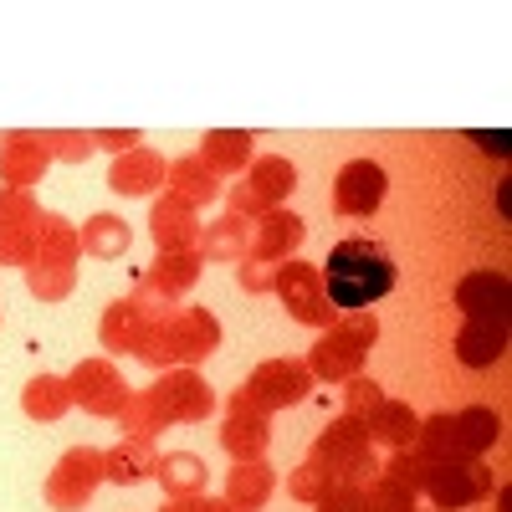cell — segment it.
<instances>
[{
	"mask_svg": "<svg viewBox=\"0 0 512 512\" xmlns=\"http://www.w3.org/2000/svg\"><path fill=\"white\" fill-rule=\"evenodd\" d=\"M67 390H72V405H82V410L98 415V420H118V410L128 405V395H134L123 384V374H118L113 359H82L67 374Z\"/></svg>",
	"mask_w": 512,
	"mask_h": 512,
	"instance_id": "30bf717a",
	"label": "cell"
},
{
	"mask_svg": "<svg viewBox=\"0 0 512 512\" xmlns=\"http://www.w3.org/2000/svg\"><path fill=\"white\" fill-rule=\"evenodd\" d=\"M251 144H256V139L246 134V128H210L195 154L226 180V175H246V169H251V159H256Z\"/></svg>",
	"mask_w": 512,
	"mask_h": 512,
	"instance_id": "7402d4cb",
	"label": "cell"
},
{
	"mask_svg": "<svg viewBox=\"0 0 512 512\" xmlns=\"http://www.w3.org/2000/svg\"><path fill=\"white\" fill-rule=\"evenodd\" d=\"M154 482L164 487V497H200L205 482H210V466H205V456H195V451H164Z\"/></svg>",
	"mask_w": 512,
	"mask_h": 512,
	"instance_id": "f546056e",
	"label": "cell"
},
{
	"mask_svg": "<svg viewBox=\"0 0 512 512\" xmlns=\"http://www.w3.org/2000/svg\"><path fill=\"white\" fill-rule=\"evenodd\" d=\"M461 318H512V282L507 272H466L451 292Z\"/></svg>",
	"mask_w": 512,
	"mask_h": 512,
	"instance_id": "9a60e30c",
	"label": "cell"
},
{
	"mask_svg": "<svg viewBox=\"0 0 512 512\" xmlns=\"http://www.w3.org/2000/svg\"><path fill=\"white\" fill-rule=\"evenodd\" d=\"M328 487H333V477L323 472V466H318L313 456H308L303 466H292V472H287V497L308 502V507H313V502H318V497H323Z\"/></svg>",
	"mask_w": 512,
	"mask_h": 512,
	"instance_id": "f35d334b",
	"label": "cell"
},
{
	"mask_svg": "<svg viewBox=\"0 0 512 512\" xmlns=\"http://www.w3.org/2000/svg\"><path fill=\"white\" fill-rule=\"evenodd\" d=\"M200 231H205L200 210H190L185 200L159 195V200L149 205V236H154L159 251H195V246H200Z\"/></svg>",
	"mask_w": 512,
	"mask_h": 512,
	"instance_id": "2e32d148",
	"label": "cell"
},
{
	"mask_svg": "<svg viewBox=\"0 0 512 512\" xmlns=\"http://www.w3.org/2000/svg\"><path fill=\"white\" fill-rule=\"evenodd\" d=\"M164 175H169L164 154H154V149L139 144V149H128V154L113 159V169H108V190H113V195H128V200H144V195L164 190Z\"/></svg>",
	"mask_w": 512,
	"mask_h": 512,
	"instance_id": "e0dca14e",
	"label": "cell"
},
{
	"mask_svg": "<svg viewBox=\"0 0 512 512\" xmlns=\"http://www.w3.org/2000/svg\"><path fill=\"white\" fill-rule=\"evenodd\" d=\"M318 277H323V297L338 313H369L374 303H384L395 292L400 267L379 241L349 236L328 251V262H318Z\"/></svg>",
	"mask_w": 512,
	"mask_h": 512,
	"instance_id": "6da1fadb",
	"label": "cell"
},
{
	"mask_svg": "<svg viewBox=\"0 0 512 512\" xmlns=\"http://www.w3.org/2000/svg\"><path fill=\"white\" fill-rule=\"evenodd\" d=\"M36 262V226H21V231H0V267H31Z\"/></svg>",
	"mask_w": 512,
	"mask_h": 512,
	"instance_id": "b9f144b4",
	"label": "cell"
},
{
	"mask_svg": "<svg viewBox=\"0 0 512 512\" xmlns=\"http://www.w3.org/2000/svg\"><path fill=\"white\" fill-rule=\"evenodd\" d=\"M379 472L395 477V482L410 487V492H420V482H425V466L415 461V451H390V461H379Z\"/></svg>",
	"mask_w": 512,
	"mask_h": 512,
	"instance_id": "7bdbcfd3",
	"label": "cell"
},
{
	"mask_svg": "<svg viewBox=\"0 0 512 512\" xmlns=\"http://www.w3.org/2000/svg\"><path fill=\"white\" fill-rule=\"evenodd\" d=\"M420 492L436 502V512H466L497 492V477L482 461H446V466H425Z\"/></svg>",
	"mask_w": 512,
	"mask_h": 512,
	"instance_id": "52a82bcc",
	"label": "cell"
},
{
	"mask_svg": "<svg viewBox=\"0 0 512 512\" xmlns=\"http://www.w3.org/2000/svg\"><path fill=\"white\" fill-rule=\"evenodd\" d=\"M451 420H456V441H461V451L472 456V461H482V456L502 441V415H497L492 405H466V410H456Z\"/></svg>",
	"mask_w": 512,
	"mask_h": 512,
	"instance_id": "4dcf8cb0",
	"label": "cell"
},
{
	"mask_svg": "<svg viewBox=\"0 0 512 512\" xmlns=\"http://www.w3.org/2000/svg\"><path fill=\"white\" fill-rule=\"evenodd\" d=\"M21 410L36 425H57L72 410V390H67V374H31L26 390H21Z\"/></svg>",
	"mask_w": 512,
	"mask_h": 512,
	"instance_id": "83f0119b",
	"label": "cell"
},
{
	"mask_svg": "<svg viewBox=\"0 0 512 512\" xmlns=\"http://www.w3.org/2000/svg\"><path fill=\"white\" fill-rule=\"evenodd\" d=\"M272 272H277V267L251 262V256H246V262H236V287L251 292V297H267V292H272Z\"/></svg>",
	"mask_w": 512,
	"mask_h": 512,
	"instance_id": "bcb514c9",
	"label": "cell"
},
{
	"mask_svg": "<svg viewBox=\"0 0 512 512\" xmlns=\"http://www.w3.org/2000/svg\"><path fill=\"white\" fill-rule=\"evenodd\" d=\"M88 134H93V149H108L113 159L144 144V134H139V128H88Z\"/></svg>",
	"mask_w": 512,
	"mask_h": 512,
	"instance_id": "f6af8a7d",
	"label": "cell"
},
{
	"mask_svg": "<svg viewBox=\"0 0 512 512\" xmlns=\"http://www.w3.org/2000/svg\"><path fill=\"white\" fill-rule=\"evenodd\" d=\"M313 507H318V512H364V487H354V482H333Z\"/></svg>",
	"mask_w": 512,
	"mask_h": 512,
	"instance_id": "ee69618b",
	"label": "cell"
},
{
	"mask_svg": "<svg viewBox=\"0 0 512 512\" xmlns=\"http://www.w3.org/2000/svg\"><path fill=\"white\" fill-rule=\"evenodd\" d=\"M77 256H82V231L57 216V210H41V221H36V262H72L77 267Z\"/></svg>",
	"mask_w": 512,
	"mask_h": 512,
	"instance_id": "1f68e13d",
	"label": "cell"
},
{
	"mask_svg": "<svg viewBox=\"0 0 512 512\" xmlns=\"http://www.w3.org/2000/svg\"><path fill=\"white\" fill-rule=\"evenodd\" d=\"M77 287V267L72 262H31L26 267V292L36 303H67Z\"/></svg>",
	"mask_w": 512,
	"mask_h": 512,
	"instance_id": "836d02e7",
	"label": "cell"
},
{
	"mask_svg": "<svg viewBox=\"0 0 512 512\" xmlns=\"http://www.w3.org/2000/svg\"><path fill=\"white\" fill-rule=\"evenodd\" d=\"M41 221V205L31 190H6L0 185V231H21V226H36Z\"/></svg>",
	"mask_w": 512,
	"mask_h": 512,
	"instance_id": "74e56055",
	"label": "cell"
},
{
	"mask_svg": "<svg viewBox=\"0 0 512 512\" xmlns=\"http://www.w3.org/2000/svg\"><path fill=\"white\" fill-rule=\"evenodd\" d=\"M313 369L303 364V359H267V364H256L251 374H246V384L241 390L251 395V405L256 410H287V405H303L308 395H313Z\"/></svg>",
	"mask_w": 512,
	"mask_h": 512,
	"instance_id": "9c48e42d",
	"label": "cell"
},
{
	"mask_svg": "<svg viewBox=\"0 0 512 512\" xmlns=\"http://www.w3.org/2000/svg\"><path fill=\"white\" fill-rule=\"evenodd\" d=\"M200 251H159L154 256V267L144 272V282H154L159 292H169V297H175V303H180V297L200 282Z\"/></svg>",
	"mask_w": 512,
	"mask_h": 512,
	"instance_id": "d6a6232c",
	"label": "cell"
},
{
	"mask_svg": "<svg viewBox=\"0 0 512 512\" xmlns=\"http://www.w3.org/2000/svg\"><path fill=\"white\" fill-rule=\"evenodd\" d=\"M241 185L262 200V210H282V200L297 190V164L282 154H256L251 169L241 175Z\"/></svg>",
	"mask_w": 512,
	"mask_h": 512,
	"instance_id": "44dd1931",
	"label": "cell"
},
{
	"mask_svg": "<svg viewBox=\"0 0 512 512\" xmlns=\"http://www.w3.org/2000/svg\"><path fill=\"white\" fill-rule=\"evenodd\" d=\"M159 512H236L226 497H210V492H200V497H169Z\"/></svg>",
	"mask_w": 512,
	"mask_h": 512,
	"instance_id": "7dc6e473",
	"label": "cell"
},
{
	"mask_svg": "<svg viewBox=\"0 0 512 512\" xmlns=\"http://www.w3.org/2000/svg\"><path fill=\"white\" fill-rule=\"evenodd\" d=\"M379 405H384V384H379V379L354 374V379L344 384V415H349V420H364V415L379 410Z\"/></svg>",
	"mask_w": 512,
	"mask_h": 512,
	"instance_id": "ab89813d",
	"label": "cell"
},
{
	"mask_svg": "<svg viewBox=\"0 0 512 512\" xmlns=\"http://www.w3.org/2000/svg\"><path fill=\"white\" fill-rule=\"evenodd\" d=\"M118 431L134 436V441H154L164 431V415H159V405L144 390H134V395H128V405L118 410Z\"/></svg>",
	"mask_w": 512,
	"mask_h": 512,
	"instance_id": "e575fe53",
	"label": "cell"
},
{
	"mask_svg": "<svg viewBox=\"0 0 512 512\" xmlns=\"http://www.w3.org/2000/svg\"><path fill=\"white\" fill-rule=\"evenodd\" d=\"M272 297H277V303H282L297 323H308V328H318V333L344 318V313H338L328 297H323L318 267H313V262H297V256H292V262H277V272H272Z\"/></svg>",
	"mask_w": 512,
	"mask_h": 512,
	"instance_id": "8992f818",
	"label": "cell"
},
{
	"mask_svg": "<svg viewBox=\"0 0 512 512\" xmlns=\"http://www.w3.org/2000/svg\"><path fill=\"white\" fill-rule=\"evenodd\" d=\"M159 472V451L154 441H134V436H123L118 446L103 451V477L118 482V487H139Z\"/></svg>",
	"mask_w": 512,
	"mask_h": 512,
	"instance_id": "cb8c5ba5",
	"label": "cell"
},
{
	"mask_svg": "<svg viewBox=\"0 0 512 512\" xmlns=\"http://www.w3.org/2000/svg\"><path fill=\"white\" fill-rule=\"evenodd\" d=\"M410 451H415V461H420V466L472 461V456L461 451V441H456V420H451V410H441V415H420V431H415Z\"/></svg>",
	"mask_w": 512,
	"mask_h": 512,
	"instance_id": "d4e9b609",
	"label": "cell"
},
{
	"mask_svg": "<svg viewBox=\"0 0 512 512\" xmlns=\"http://www.w3.org/2000/svg\"><path fill=\"white\" fill-rule=\"evenodd\" d=\"M451 349H456V364H466V369H492L507 354V323L502 318H461Z\"/></svg>",
	"mask_w": 512,
	"mask_h": 512,
	"instance_id": "d6986e66",
	"label": "cell"
},
{
	"mask_svg": "<svg viewBox=\"0 0 512 512\" xmlns=\"http://www.w3.org/2000/svg\"><path fill=\"white\" fill-rule=\"evenodd\" d=\"M128 303L139 308V318H144L149 328L180 313V308H175V297H169V292H159V287H154V282H144V277H139V287H134V292H128Z\"/></svg>",
	"mask_w": 512,
	"mask_h": 512,
	"instance_id": "60d3db41",
	"label": "cell"
},
{
	"mask_svg": "<svg viewBox=\"0 0 512 512\" xmlns=\"http://www.w3.org/2000/svg\"><path fill=\"white\" fill-rule=\"evenodd\" d=\"M164 195L185 200L190 210H205V205H216V200H221V175H216V169H210L200 154H180V159H169Z\"/></svg>",
	"mask_w": 512,
	"mask_h": 512,
	"instance_id": "ac0fdd59",
	"label": "cell"
},
{
	"mask_svg": "<svg viewBox=\"0 0 512 512\" xmlns=\"http://www.w3.org/2000/svg\"><path fill=\"white\" fill-rule=\"evenodd\" d=\"M52 164H88L93 159V134L88 128H47Z\"/></svg>",
	"mask_w": 512,
	"mask_h": 512,
	"instance_id": "8d00e7d4",
	"label": "cell"
},
{
	"mask_svg": "<svg viewBox=\"0 0 512 512\" xmlns=\"http://www.w3.org/2000/svg\"><path fill=\"white\" fill-rule=\"evenodd\" d=\"M359 425H364V436H369L374 446L410 451V441H415V431H420V415H415L405 400H390V395H384V405H379V410H369Z\"/></svg>",
	"mask_w": 512,
	"mask_h": 512,
	"instance_id": "603a6c76",
	"label": "cell"
},
{
	"mask_svg": "<svg viewBox=\"0 0 512 512\" xmlns=\"http://www.w3.org/2000/svg\"><path fill=\"white\" fill-rule=\"evenodd\" d=\"M415 497L420 492H410V487H400L395 477H374L369 487H364V512H415Z\"/></svg>",
	"mask_w": 512,
	"mask_h": 512,
	"instance_id": "d590c367",
	"label": "cell"
},
{
	"mask_svg": "<svg viewBox=\"0 0 512 512\" xmlns=\"http://www.w3.org/2000/svg\"><path fill=\"white\" fill-rule=\"evenodd\" d=\"M308 241V221L292 216V210H267L262 221H251V262H292L297 246Z\"/></svg>",
	"mask_w": 512,
	"mask_h": 512,
	"instance_id": "5bb4252c",
	"label": "cell"
},
{
	"mask_svg": "<svg viewBox=\"0 0 512 512\" xmlns=\"http://www.w3.org/2000/svg\"><path fill=\"white\" fill-rule=\"evenodd\" d=\"M149 338V323L139 318V308L128 303V297H118V303L103 308V323H98V344L108 354H139Z\"/></svg>",
	"mask_w": 512,
	"mask_h": 512,
	"instance_id": "484cf974",
	"label": "cell"
},
{
	"mask_svg": "<svg viewBox=\"0 0 512 512\" xmlns=\"http://www.w3.org/2000/svg\"><path fill=\"white\" fill-rule=\"evenodd\" d=\"M52 169V144L36 128H11L0 134V185L6 190H31Z\"/></svg>",
	"mask_w": 512,
	"mask_h": 512,
	"instance_id": "4fadbf2b",
	"label": "cell"
},
{
	"mask_svg": "<svg viewBox=\"0 0 512 512\" xmlns=\"http://www.w3.org/2000/svg\"><path fill=\"white\" fill-rule=\"evenodd\" d=\"M390 195V175H384L379 159H349L333 180V210L349 221H369L374 210Z\"/></svg>",
	"mask_w": 512,
	"mask_h": 512,
	"instance_id": "8fae6325",
	"label": "cell"
},
{
	"mask_svg": "<svg viewBox=\"0 0 512 512\" xmlns=\"http://www.w3.org/2000/svg\"><path fill=\"white\" fill-rule=\"evenodd\" d=\"M272 446V415L256 410L246 390H236L226 400V420H221V451L231 461H262Z\"/></svg>",
	"mask_w": 512,
	"mask_h": 512,
	"instance_id": "7c38bea8",
	"label": "cell"
},
{
	"mask_svg": "<svg viewBox=\"0 0 512 512\" xmlns=\"http://www.w3.org/2000/svg\"><path fill=\"white\" fill-rule=\"evenodd\" d=\"M323 472L333 477V482H354V487H369L374 477H379V446L364 436V425L359 420H349V415H338V420H328L323 431H318V441H313V451H308Z\"/></svg>",
	"mask_w": 512,
	"mask_h": 512,
	"instance_id": "277c9868",
	"label": "cell"
},
{
	"mask_svg": "<svg viewBox=\"0 0 512 512\" xmlns=\"http://www.w3.org/2000/svg\"><path fill=\"white\" fill-rule=\"evenodd\" d=\"M103 482H108V477H103V451H98V446H72V451L57 456V466L47 472V487H41V497H47L52 512H82V507L98 497Z\"/></svg>",
	"mask_w": 512,
	"mask_h": 512,
	"instance_id": "5b68a950",
	"label": "cell"
},
{
	"mask_svg": "<svg viewBox=\"0 0 512 512\" xmlns=\"http://www.w3.org/2000/svg\"><path fill=\"white\" fill-rule=\"evenodd\" d=\"M144 395L159 405L164 425H200L216 415V390L205 384L200 369H164Z\"/></svg>",
	"mask_w": 512,
	"mask_h": 512,
	"instance_id": "ba28073f",
	"label": "cell"
},
{
	"mask_svg": "<svg viewBox=\"0 0 512 512\" xmlns=\"http://www.w3.org/2000/svg\"><path fill=\"white\" fill-rule=\"evenodd\" d=\"M379 338V318L374 313H344L333 328H323L308 349V369L313 379H328V384H349L354 374H364V359Z\"/></svg>",
	"mask_w": 512,
	"mask_h": 512,
	"instance_id": "3957f363",
	"label": "cell"
},
{
	"mask_svg": "<svg viewBox=\"0 0 512 512\" xmlns=\"http://www.w3.org/2000/svg\"><path fill=\"white\" fill-rule=\"evenodd\" d=\"M77 231H82V256H98V262H118V256H128V246H134V231H128V221L113 216V210H98V216H88Z\"/></svg>",
	"mask_w": 512,
	"mask_h": 512,
	"instance_id": "f1b7e54d",
	"label": "cell"
},
{
	"mask_svg": "<svg viewBox=\"0 0 512 512\" xmlns=\"http://www.w3.org/2000/svg\"><path fill=\"white\" fill-rule=\"evenodd\" d=\"M277 492V466L262 456V461H236L226 472V502L236 512H262Z\"/></svg>",
	"mask_w": 512,
	"mask_h": 512,
	"instance_id": "ffe728a7",
	"label": "cell"
},
{
	"mask_svg": "<svg viewBox=\"0 0 512 512\" xmlns=\"http://www.w3.org/2000/svg\"><path fill=\"white\" fill-rule=\"evenodd\" d=\"M200 262H246L251 256V221H241V216H226L221 221H210L205 231H200Z\"/></svg>",
	"mask_w": 512,
	"mask_h": 512,
	"instance_id": "4316f807",
	"label": "cell"
},
{
	"mask_svg": "<svg viewBox=\"0 0 512 512\" xmlns=\"http://www.w3.org/2000/svg\"><path fill=\"white\" fill-rule=\"evenodd\" d=\"M221 349V318L210 308H180L175 318H164L149 328L139 359L149 369H195Z\"/></svg>",
	"mask_w": 512,
	"mask_h": 512,
	"instance_id": "7a4b0ae2",
	"label": "cell"
}]
</instances>
